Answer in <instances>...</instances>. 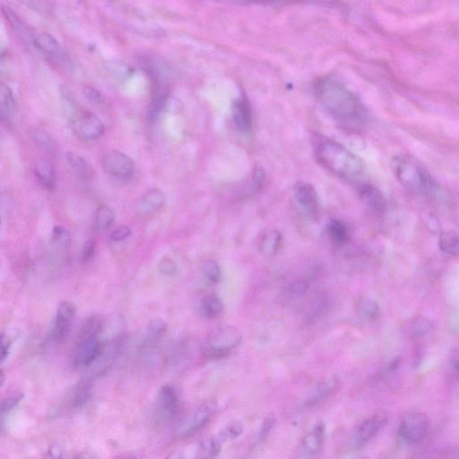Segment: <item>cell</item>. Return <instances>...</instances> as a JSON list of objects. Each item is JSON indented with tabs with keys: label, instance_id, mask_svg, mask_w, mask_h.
I'll return each mask as SVG.
<instances>
[{
	"label": "cell",
	"instance_id": "obj_1",
	"mask_svg": "<svg viewBox=\"0 0 459 459\" xmlns=\"http://www.w3.org/2000/svg\"><path fill=\"white\" fill-rule=\"evenodd\" d=\"M314 93L320 106L337 123L350 128L363 127L367 121V110L359 98L335 79L317 81Z\"/></svg>",
	"mask_w": 459,
	"mask_h": 459
},
{
	"label": "cell",
	"instance_id": "obj_2",
	"mask_svg": "<svg viewBox=\"0 0 459 459\" xmlns=\"http://www.w3.org/2000/svg\"><path fill=\"white\" fill-rule=\"evenodd\" d=\"M312 146L317 161L327 171L344 181L359 183L360 186L366 184V164L356 154L336 141L322 135L313 137Z\"/></svg>",
	"mask_w": 459,
	"mask_h": 459
},
{
	"label": "cell",
	"instance_id": "obj_3",
	"mask_svg": "<svg viewBox=\"0 0 459 459\" xmlns=\"http://www.w3.org/2000/svg\"><path fill=\"white\" fill-rule=\"evenodd\" d=\"M102 323L96 317L89 318L84 322L79 335L75 352L73 354V363L76 368L92 367L102 356L106 347L101 339Z\"/></svg>",
	"mask_w": 459,
	"mask_h": 459
},
{
	"label": "cell",
	"instance_id": "obj_4",
	"mask_svg": "<svg viewBox=\"0 0 459 459\" xmlns=\"http://www.w3.org/2000/svg\"><path fill=\"white\" fill-rule=\"evenodd\" d=\"M395 174L401 183L410 190L434 194L437 190L436 182L419 164L409 157H398L394 163Z\"/></svg>",
	"mask_w": 459,
	"mask_h": 459
},
{
	"label": "cell",
	"instance_id": "obj_5",
	"mask_svg": "<svg viewBox=\"0 0 459 459\" xmlns=\"http://www.w3.org/2000/svg\"><path fill=\"white\" fill-rule=\"evenodd\" d=\"M242 332L235 327H222L209 336L205 344V356L218 359L231 352L242 343Z\"/></svg>",
	"mask_w": 459,
	"mask_h": 459
},
{
	"label": "cell",
	"instance_id": "obj_6",
	"mask_svg": "<svg viewBox=\"0 0 459 459\" xmlns=\"http://www.w3.org/2000/svg\"><path fill=\"white\" fill-rule=\"evenodd\" d=\"M431 421L426 414L414 412L404 416L398 427V435L404 443L415 445L427 437Z\"/></svg>",
	"mask_w": 459,
	"mask_h": 459
},
{
	"label": "cell",
	"instance_id": "obj_7",
	"mask_svg": "<svg viewBox=\"0 0 459 459\" xmlns=\"http://www.w3.org/2000/svg\"><path fill=\"white\" fill-rule=\"evenodd\" d=\"M217 407V402L212 400L201 404L178 427L177 436L188 438L198 433L210 421Z\"/></svg>",
	"mask_w": 459,
	"mask_h": 459
},
{
	"label": "cell",
	"instance_id": "obj_8",
	"mask_svg": "<svg viewBox=\"0 0 459 459\" xmlns=\"http://www.w3.org/2000/svg\"><path fill=\"white\" fill-rule=\"evenodd\" d=\"M74 133L84 141L99 140L106 132V126L99 117L90 111H81L72 120Z\"/></svg>",
	"mask_w": 459,
	"mask_h": 459
},
{
	"label": "cell",
	"instance_id": "obj_9",
	"mask_svg": "<svg viewBox=\"0 0 459 459\" xmlns=\"http://www.w3.org/2000/svg\"><path fill=\"white\" fill-rule=\"evenodd\" d=\"M103 171L111 177L126 180L134 174V162L126 154L118 150L106 152L103 155Z\"/></svg>",
	"mask_w": 459,
	"mask_h": 459
},
{
	"label": "cell",
	"instance_id": "obj_10",
	"mask_svg": "<svg viewBox=\"0 0 459 459\" xmlns=\"http://www.w3.org/2000/svg\"><path fill=\"white\" fill-rule=\"evenodd\" d=\"M181 410V398L176 387L171 385H164L157 395V416L161 421L174 419Z\"/></svg>",
	"mask_w": 459,
	"mask_h": 459
},
{
	"label": "cell",
	"instance_id": "obj_11",
	"mask_svg": "<svg viewBox=\"0 0 459 459\" xmlns=\"http://www.w3.org/2000/svg\"><path fill=\"white\" fill-rule=\"evenodd\" d=\"M76 307L71 302H64L57 310L55 320L49 335V342L60 344L69 335L70 323L76 316Z\"/></svg>",
	"mask_w": 459,
	"mask_h": 459
},
{
	"label": "cell",
	"instance_id": "obj_12",
	"mask_svg": "<svg viewBox=\"0 0 459 459\" xmlns=\"http://www.w3.org/2000/svg\"><path fill=\"white\" fill-rule=\"evenodd\" d=\"M389 416L386 412L380 411L363 421L357 428L354 434V443L357 447H362L375 438L380 431L386 426Z\"/></svg>",
	"mask_w": 459,
	"mask_h": 459
},
{
	"label": "cell",
	"instance_id": "obj_13",
	"mask_svg": "<svg viewBox=\"0 0 459 459\" xmlns=\"http://www.w3.org/2000/svg\"><path fill=\"white\" fill-rule=\"evenodd\" d=\"M232 120L239 132L249 134L252 130V108L245 96H239L234 101L232 106Z\"/></svg>",
	"mask_w": 459,
	"mask_h": 459
},
{
	"label": "cell",
	"instance_id": "obj_14",
	"mask_svg": "<svg viewBox=\"0 0 459 459\" xmlns=\"http://www.w3.org/2000/svg\"><path fill=\"white\" fill-rule=\"evenodd\" d=\"M295 198L300 208L310 217H315L318 214L319 196L312 184H298L295 188Z\"/></svg>",
	"mask_w": 459,
	"mask_h": 459
},
{
	"label": "cell",
	"instance_id": "obj_15",
	"mask_svg": "<svg viewBox=\"0 0 459 459\" xmlns=\"http://www.w3.org/2000/svg\"><path fill=\"white\" fill-rule=\"evenodd\" d=\"M35 174L37 180L43 188L50 191L55 190L57 186V175L55 167L52 161L46 158H40L35 162Z\"/></svg>",
	"mask_w": 459,
	"mask_h": 459
},
{
	"label": "cell",
	"instance_id": "obj_16",
	"mask_svg": "<svg viewBox=\"0 0 459 459\" xmlns=\"http://www.w3.org/2000/svg\"><path fill=\"white\" fill-rule=\"evenodd\" d=\"M165 202H166V197L164 192L159 188H153L147 191L141 198L138 205V212L143 217L154 214L164 207Z\"/></svg>",
	"mask_w": 459,
	"mask_h": 459
},
{
	"label": "cell",
	"instance_id": "obj_17",
	"mask_svg": "<svg viewBox=\"0 0 459 459\" xmlns=\"http://www.w3.org/2000/svg\"><path fill=\"white\" fill-rule=\"evenodd\" d=\"M339 380L335 376L327 378V380L317 385L315 389L310 395L307 404L309 407L316 406L322 402L325 401L332 397L339 387Z\"/></svg>",
	"mask_w": 459,
	"mask_h": 459
},
{
	"label": "cell",
	"instance_id": "obj_18",
	"mask_svg": "<svg viewBox=\"0 0 459 459\" xmlns=\"http://www.w3.org/2000/svg\"><path fill=\"white\" fill-rule=\"evenodd\" d=\"M2 11L4 13L5 18L8 20L9 25L11 26L13 31L18 35L19 38L23 42L28 43V45H33L36 35H33L28 26L11 9L3 8Z\"/></svg>",
	"mask_w": 459,
	"mask_h": 459
},
{
	"label": "cell",
	"instance_id": "obj_19",
	"mask_svg": "<svg viewBox=\"0 0 459 459\" xmlns=\"http://www.w3.org/2000/svg\"><path fill=\"white\" fill-rule=\"evenodd\" d=\"M325 440V425L318 424L303 438V450L310 455H315L322 450Z\"/></svg>",
	"mask_w": 459,
	"mask_h": 459
},
{
	"label": "cell",
	"instance_id": "obj_20",
	"mask_svg": "<svg viewBox=\"0 0 459 459\" xmlns=\"http://www.w3.org/2000/svg\"><path fill=\"white\" fill-rule=\"evenodd\" d=\"M33 45L50 57H53V59L63 57L62 47L50 33H40L37 35Z\"/></svg>",
	"mask_w": 459,
	"mask_h": 459
},
{
	"label": "cell",
	"instance_id": "obj_21",
	"mask_svg": "<svg viewBox=\"0 0 459 459\" xmlns=\"http://www.w3.org/2000/svg\"><path fill=\"white\" fill-rule=\"evenodd\" d=\"M360 196L368 207L376 212H382L385 208V199L380 192L369 184L360 186Z\"/></svg>",
	"mask_w": 459,
	"mask_h": 459
},
{
	"label": "cell",
	"instance_id": "obj_22",
	"mask_svg": "<svg viewBox=\"0 0 459 459\" xmlns=\"http://www.w3.org/2000/svg\"><path fill=\"white\" fill-rule=\"evenodd\" d=\"M0 110H1L3 123H11V119L16 113V102L11 89L5 84H2L0 89Z\"/></svg>",
	"mask_w": 459,
	"mask_h": 459
},
{
	"label": "cell",
	"instance_id": "obj_23",
	"mask_svg": "<svg viewBox=\"0 0 459 459\" xmlns=\"http://www.w3.org/2000/svg\"><path fill=\"white\" fill-rule=\"evenodd\" d=\"M222 441L220 438L210 437L201 442L197 453V459H214L220 453Z\"/></svg>",
	"mask_w": 459,
	"mask_h": 459
},
{
	"label": "cell",
	"instance_id": "obj_24",
	"mask_svg": "<svg viewBox=\"0 0 459 459\" xmlns=\"http://www.w3.org/2000/svg\"><path fill=\"white\" fill-rule=\"evenodd\" d=\"M200 308L202 313L204 314L207 318H215L222 312L224 310V303L217 295H208L205 296L201 300Z\"/></svg>",
	"mask_w": 459,
	"mask_h": 459
},
{
	"label": "cell",
	"instance_id": "obj_25",
	"mask_svg": "<svg viewBox=\"0 0 459 459\" xmlns=\"http://www.w3.org/2000/svg\"><path fill=\"white\" fill-rule=\"evenodd\" d=\"M356 310L360 318L367 322H373L379 316V306L369 298H361L358 300Z\"/></svg>",
	"mask_w": 459,
	"mask_h": 459
},
{
	"label": "cell",
	"instance_id": "obj_26",
	"mask_svg": "<svg viewBox=\"0 0 459 459\" xmlns=\"http://www.w3.org/2000/svg\"><path fill=\"white\" fill-rule=\"evenodd\" d=\"M327 232L336 245L344 246L349 239V232L346 225L339 220H332L327 225Z\"/></svg>",
	"mask_w": 459,
	"mask_h": 459
},
{
	"label": "cell",
	"instance_id": "obj_27",
	"mask_svg": "<svg viewBox=\"0 0 459 459\" xmlns=\"http://www.w3.org/2000/svg\"><path fill=\"white\" fill-rule=\"evenodd\" d=\"M67 161L69 166L79 175L80 177L89 178L92 175V167L84 157L75 153H67Z\"/></svg>",
	"mask_w": 459,
	"mask_h": 459
},
{
	"label": "cell",
	"instance_id": "obj_28",
	"mask_svg": "<svg viewBox=\"0 0 459 459\" xmlns=\"http://www.w3.org/2000/svg\"><path fill=\"white\" fill-rule=\"evenodd\" d=\"M115 212L110 207L103 205L97 209L96 215V228L97 231L103 232L109 229L115 222Z\"/></svg>",
	"mask_w": 459,
	"mask_h": 459
},
{
	"label": "cell",
	"instance_id": "obj_29",
	"mask_svg": "<svg viewBox=\"0 0 459 459\" xmlns=\"http://www.w3.org/2000/svg\"><path fill=\"white\" fill-rule=\"evenodd\" d=\"M71 237L69 232L62 226H56L53 229L52 244L57 252H65L70 247Z\"/></svg>",
	"mask_w": 459,
	"mask_h": 459
},
{
	"label": "cell",
	"instance_id": "obj_30",
	"mask_svg": "<svg viewBox=\"0 0 459 459\" xmlns=\"http://www.w3.org/2000/svg\"><path fill=\"white\" fill-rule=\"evenodd\" d=\"M442 251L448 255L459 254V236L453 232H442L438 239Z\"/></svg>",
	"mask_w": 459,
	"mask_h": 459
},
{
	"label": "cell",
	"instance_id": "obj_31",
	"mask_svg": "<svg viewBox=\"0 0 459 459\" xmlns=\"http://www.w3.org/2000/svg\"><path fill=\"white\" fill-rule=\"evenodd\" d=\"M282 235L278 231L268 232L263 239L262 251L266 255H275L281 244Z\"/></svg>",
	"mask_w": 459,
	"mask_h": 459
},
{
	"label": "cell",
	"instance_id": "obj_32",
	"mask_svg": "<svg viewBox=\"0 0 459 459\" xmlns=\"http://www.w3.org/2000/svg\"><path fill=\"white\" fill-rule=\"evenodd\" d=\"M202 272L208 282L217 283L221 278L220 266L215 261L209 259L205 261L202 265Z\"/></svg>",
	"mask_w": 459,
	"mask_h": 459
},
{
	"label": "cell",
	"instance_id": "obj_33",
	"mask_svg": "<svg viewBox=\"0 0 459 459\" xmlns=\"http://www.w3.org/2000/svg\"><path fill=\"white\" fill-rule=\"evenodd\" d=\"M244 431V427H243L242 423L241 421H234V423L229 424L222 429L220 434H219V438L222 441H231L234 438H237Z\"/></svg>",
	"mask_w": 459,
	"mask_h": 459
},
{
	"label": "cell",
	"instance_id": "obj_34",
	"mask_svg": "<svg viewBox=\"0 0 459 459\" xmlns=\"http://www.w3.org/2000/svg\"><path fill=\"white\" fill-rule=\"evenodd\" d=\"M33 140L35 143L47 153L52 154L54 152V142L50 135L45 130H35L33 133Z\"/></svg>",
	"mask_w": 459,
	"mask_h": 459
},
{
	"label": "cell",
	"instance_id": "obj_35",
	"mask_svg": "<svg viewBox=\"0 0 459 459\" xmlns=\"http://www.w3.org/2000/svg\"><path fill=\"white\" fill-rule=\"evenodd\" d=\"M167 325L163 319H154L151 322L147 329L148 339L157 340L159 339L166 332Z\"/></svg>",
	"mask_w": 459,
	"mask_h": 459
},
{
	"label": "cell",
	"instance_id": "obj_36",
	"mask_svg": "<svg viewBox=\"0 0 459 459\" xmlns=\"http://www.w3.org/2000/svg\"><path fill=\"white\" fill-rule=\"evenodd\" d=\"M23 398V394L18 393L13 394L12 396L6 397L1 402V415L4 416L5 414H8L13 409H15L20 402Z\"/></svg>",
	"mask_w": 459,
	"mask_h": 459
},
{
	"label": "cell",
	"instance_id": "obj_37",
	"mask_svg": "<svg viewBox=\"0 0 459 459\" xmlns=\"http://www.w3.org/2000/svg\"><path fill=\"white\" fill-rule=\"evenodd\" d=\"M158 270L164 276H172L176 275L177 265L172 259L169 258H164L161 259L159 264H158Z\"/></svg>",
	"mask_w": 459,
	"mask_h": 459
},
{
	"label": "cell",
	"instance_id": "obj_38",
	"mask_svg": "<svg viewBox=\"0 0 459 459\" xmlns=\"http://www.w3.org/2000/svg\"><path fill=\"white\" fill-rule=\"evenodd\" d=\"M84 96L89 100V102L94 106H101L104 103L103 94L92 86H86L84 89Z\"/></svg>",
	"mask_w": 459,
	"mask_h": 459
},
{
	"label": "cell",
	"instance_id": "obj_39",
	"mask_svg": "<svg viewBox=\"0 0 459 459\" xmlns=\"http://www.w3.org/2000/svg\"><path fill=\"white\" fill-rule=\"evenodd\" d=\"M132 234L131 229L127 225L120 226L111 232L110 239L113 242H121L127 239Z\"/></svg>",
	"mask_w": 459,
	"mask_h": 459
},
{
	"label": "cell",
	"instance_id": "obj_40",
	"mask_svg": "<svg viewBox=\"0 0 459 459\" xmlns=\"http://www.w3.org/2000/svg\"><path fill=\"white\" fill-rule=\"evenodd\" d=\"M96 243L94 239H89V241L84 242L80 254L81 261L83 262L89 261L93 258L94 253H96Z\"/></svg>",
	"mask_w": 459,
	"mask_h": 459
},
{
	"label": "cell",
	"instance_id": "obj_41",
	"mask_svg": "<svg viewBox=\"0 0 459 459\" xmlns=\"http://www.w3.org/2000/svg\"><path fill=\"white\" fill-rule=\"evenodd\" d=\"M12 341L8 336L2 333L1 346H0V356H1V362L4 363L6 358L8 357L10 349H11Z\"/></svg>",
	"mask_w": 459,
	"mask_h": 459
},
{
	"label": "cell",
	"instance_id": "obj_42",
	"mask_svg": "<svg viewBox=\"0 0 459 459\" xmlns=\"http://www.w3.org/2000/svg\"><path fill=\"white\" fill-rule=\"evenodd\" d=\"M63 450L59 444H53L50 447L46 459H62Z\"/></svg>",
	"mask_w": 459,
	"mask_h": 459
},
{
	"label": "cell",
	"instance_id": "obj_43",
	"mask_svg": "<svg viewBox=\"0 0 459 459\" xmlns=\"http://www.w3.org/2000/svg\"><path fill=\"white\" fill-rule=\"evenodd\" d=\"M276 424V419L274 417L270 416L266 418L264 421V423L262 424L261 436L266 437L270 431H272V429L274 428Z\"/></svg>",
	"mask_w": 459,
	"mask_h": 459
},
{
	"label": "cell",
	"instance_id": "obj_44",
	"mask_svg": "<svg viewBox=\"0 0 459 459\" xmlns=\"http://www.w3.org/2000/svg\"><path fill=\"white\" fill-rule=\"evenodd\" d=\"M307 283L303 281H298L295 283H293L291 286V291L295 295H302L303 293L306 291Z\"/></svg>",
	"mask_w": 459,
	"mask_h": 459
},
{
	"label": "cell",
	"instance_id": "obj_45",
	"mask_svg": "<svg viewBox=\"0 0 459 459\" xmlns=\"http://www.w3.org/2000/svg\"><path fill=\"white\" fill-rule=\"evenodd\" d=\"M164 459H184V454L181 450H174L171 451Z\"/></svg>",
	"mask_w": 459,
	"mask_h": 459
},
{
	"label": "cell",
	"instance_id": "obj_46",
	"mask_svg": "<svg viewBox=\"0 0 459 459\" xmlns=\"http://www.w3.org/2000/svg\"><path fill=\"white\" fill-rule=\"evenodd\" d=\"M75 459H96L94 458L92 454L89 453V452H82L76 455Z\"/></svg>",
	"mask_w": 459,
	"mask_h": 459
},
{
	"label": "cell",
	"instance_id": "obj_47",
	"mask_svg": "<svg viewBox=\"0 0 459 459\" xmlns=\"http://www.w3.org/2000/svg\"><path fill=\"white\" fill-rule=\"evenodd\" d=\"M114 459H136L133 457V455H120V457H117L116 458Z\"/></svg>",
	"mask_w": 459,
	"mask_h": 459
},
{
	"label": "cell",
	"instance_id": "obj_48",
	"mask_svg": "<svg viewBox=\"0 0 459 459\" xmlns=\"http://www.w3.org/2000/svg\"><path fill=\"white\" fill-rule=\"evenodd\" d=\"M5 382V373L4 371L1 370V377H0V384H1V387L3 385H4Z\"/></svg>",
	"mask_w": 459,
	"mask_h": 459
},
{
	"label": "cell",
	"instance_id": "obj_49",
	"mask_svg": "<svg viewBox=\"0 0 459 459\" xmlns=\"http://www.w3.org/2000/svg\"><path fill=\"white\" fill-rule=\"evenodd\" d=\"M454 367L455 369L457 370L458 373H459V358L455 361Z\"/></svg>",
	"mask_w": 459,
	"mask_h": 459
},
{
	"label": "cell",
	"instance_id": "obj_50",
	"mask_svg": "<svg viewBox=\"0 0 459 459\" xmlns=\"http://www.w3.org/2000/svg\"><path fill=\"white\" fill-rule=\"evenodd\" d=\"M359 459H367V458H359Z\"/></svg>",
	"mask_w": 459,
	"mask_h": 459
}]
</instances>
